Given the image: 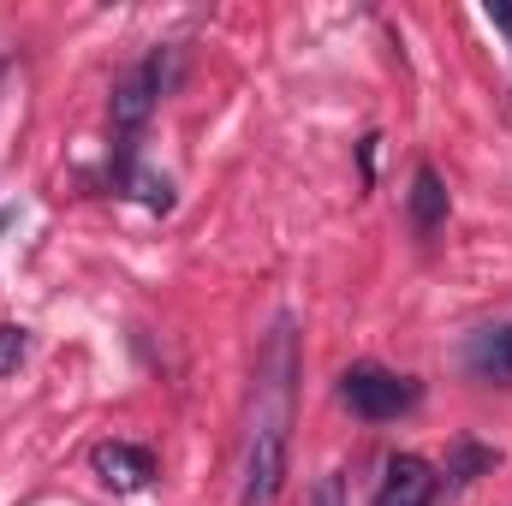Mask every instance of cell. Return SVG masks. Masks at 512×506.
I'll return each mask as SVG.
<instances>
[{
  "mask_svg": "<svg viewBox=\"0 0 512 506\" xmlns=\"http://www.w3.org/2000/svg\"><path fill=\"white\" fill-rule=\"evenodd\" d=\"M483 18H489V24H495V30H507V36H512V6H489V12H483Z\"/></svg>",
  "mask_w": 512,
  "mask_h": 506,
  "instance_id": "11",
  "label": "cell"
},
{
  "mask_svg": "<svg viewBox=\"0 0 512 506\" xmlns=\"http://www.w3.org/2000/svg\"><path fill=\"white\" fill-rule=\"evenodd\" d=\"M161 90H167V66H161V54H149L143 66H131L126 78L114 84V131H120V137H131V131L155 114Z\"/></svg>",
  "mask_w": 512,
  "mask_h": 506,
  "instance_id": "3",
  "label": "cell"
},
{
  "mask_svg": "<svg viewBox=\"0 0 512 506\" xmlns=\"http://www.w3.org/2000/svg\"><path fill=\"white\" fill-rule=\"evenodd\" d=\"M286 489V399H274L251 429V447H245V483H239V501L245 506H274V495Z\"/></svg>",
  "mask_w": 512,
  "mask_h": 506,
  "instance_id": "1",
  "label": "cell"
},
{
  "mask_svg": "<svg viewBox=\"0 0 512 506\" xmlns=\"http://www.w3.org/2000/svg\"><path fill=\"white\" fill-rule=\"evenodd\" d=\"M405 215H411V233H417V239H429V233H441V227H447V185H441V173H435L429 161L411 173Z\"/></svg>",
  "mask_w": 512,
  "mask_h": 506,
  "instance_id": "6",
  "label": "cell"
},
{
  "mask_svg": "<svg viewBox=\"0 0 512 506\" xmlns=\"http://www.w3.org/2000/svg\"><path fill=\"white\" fill-rule=\"evenodd\" d=\"M18 364H24V328L0 322V376H12Z\"/></svg>",
  "mask_w": 512,
  "mask_h": 506,
  "instance_id": "9",
  "label": "cell"
},
{
  "mask_svg": "<svg viewBox=\"0 0 512 506\" xmlns=\"http://www.w3.org/2000/svg\"><path fill=\"white\" fill-rule=\"evenodd\" d=\"M310 506H346V477H340V471H328V477L310 489Z\"/></svg>",
  "mask_w": 512,
  "mask_h": 506,
  "instance_id": "10",
  "label": "cell"
},
{
  "mask_svg": "<svg viewBox=\"0 0 512 506\" xmlns=\"http://www.w3.org/2000/svg\"><path fill=\"white\" fill-rule=\"evenodd\" d=\"M435 489H441V477L417 453H393L382 471V489H376V506H429Z\"/></svg>",
  "mask_w": 512,
  "mask_h": 506,
  "instance_id": "4",
  "label": "cell"
},
{
  "mask_svg": "<svg viewBox=\"0 0 512 506\" xmlns=\"http://www.w3.org/2000/svg\"><path fill=\"white\" fill-rule=\"evenodd\" d=\"M489 465H495V447L459 441V447H453V465H447V477H453V483H471V477H477V471H489Z\"/></svg>",
  "mask_w": 512,
  "mask_h": 506,
  "instance_id": "8",
  "label": "cell"
},
{
  "mask_svg": "<svg viewBox=\"0 0 512 506\" xmlns=\"http://www.w3.org/2000/svg\"><path fill=\"white\" fill-rule=\"evenodd\" d=\"M465 364H471V376H483V381H512V322L507 328H483L471 340Z\"/></svg>",
  "mask_w": 512,
  "mask_h": 506,
  "instance_id": "7",
  "label": "cell"
},
{
  "mask_svg": "<svg viewBox=\"0 0 512 506\" xmlns=\"http://www.w3.org/2000/svg\"><path fill=\"white\" fill-rule=\"evenodd\" d=\"M340 393H346V405H352L358 417H370V423H387V417H399V411L417 405V381L393 376L382 364H352Z\"/></svg>",
  "mask_w": 512,
  "mask_h": 506,
  "instance_id": "2",
  "label": "cell"
},
{
  "mask_svg": "<svg viewBox=\"0 0 512 506\" xmlns=\"http://www.w3.org/2000/svg\"><path fill=\"white\" fill-rule=\"evenodd\" d=\"M90 465H96V477H102L108 489H120V495L149 489V477H155V453H149V447H131V441H102V447L90 453Z\"/></svg>",
  "mask_w": 512,
  "mask_h": 506,
  "instance_id": "5",
  "label": "cell"
}]
</instances>
